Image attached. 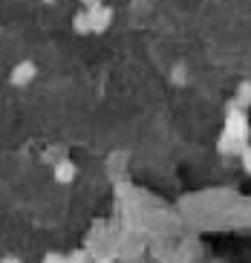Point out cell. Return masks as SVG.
Segmentation results:
<instances>
[{
	"label": "cell",
	"mask_w": 251,
	"mask_h": 263,
	"mask_svg": "<svg viewBox=\"0 0 251 263\" xmlns=\"http://www.w3.org/2000/svg\"><path fill=\"white\" fill-rule=\"evenodd\" d=\"M245 139H248V119H245L243 107H231L228 110V119H225V133L220 139V151L225 154H243Z\"/></svg>",
	"instance_id": "obj_1"
},
{
	"label": "cell",
	"mask_w": 251,
	"mask_h": 263,
	"mask_svg": "<svg viewBox=\"0 0 251 263\" xmlns=\"http://www.w3.org/2000/svg\"><path fill=\"white\" fill-rule=\"evenodd\" d=\"M0 263H23L21 257H15V255H6V257H0Z\"/></svg>",
	"instance_id": "obj_10"
},
{
	"label": "cell",
	"mask_w": 251,
	"mask_h": 263,
	"mask_svg": "<svg viewBox=\"0 0 251 263\" xmlns=\"http://www.w3.org/2000/svg\"><path fill=\"white\" fill-rule=\"evenodd\" d=\"M44 263H67V260H64L61 255H46V257H44Z\"/></svg>",
	"instance_id": "obj_9"
},
{
	"label": "cell",
	"mask_w": 251,
	"mask_h": 263,
	"mask_svg": "<svg viewBox=\"0 0 251 263\" xmlns=\"http://www.w3.org/2000/svg\"><path fill=\"white\" fill-rule=\"evenodd\" d=\"M170 81H173V84H185V67H182V64H176V67H173Z\"/></svg>",
	"instance_id": "obj_7"
},
{
	"label": "cell",
	"mask_w": 251,
	"mask_h": 263,
	"mask_svg": "<svg viewBox=\"0 0 251 263\" xmlns=\"http://www.w3.org/2000/svg\"><path fill=\"white\" fill-rule=\"evenodd\" d=\"M87 17H90V32H104L107 26L113 24V9H107L101 3V6L87 9Z\"/></svg>",
	"instance_id": "obj_3"
},
{
	"label": "cell",
	"mask_w": 251,
	"mask_h": 263,
	"mask_svg": "<svg viewBox=\"0 0 251 263\" xmlns=\"http://www.w3.org/2000/svg\"><path fill=\"white\" fill-rule=\"evenodd\" d=\"M72 29H75L78 35H90V17H87V9H81V12L72 15Z\"/></svg>",
	"instance_id": "obj_5"
},
{
	"label": "cell",
	"mask_w": 251,
	"mask_h": 263,
	"mask_svg": "<svg viewBox=\"0 0 251 263\" xmlns=\"http://www.w3.org/2000/svg\"><path fill=\"white\" fill-rule=\"evenodd\" d=\"M84 9H92V6H101V0H81Z\"/></svg>",
	"instance_id": "obj_11"
},
{
	"label": "cell",
	"mask_w": 251,
	"mask_h": 263,
	"mask_svg": "<svg viewBox=\"0 0 251 263\" xmlns=\"http://www.w3.org/2000/svg\"><path fill=\"white\" fill-rule=\"evenodd\" d=\"M35 78H38V64L29 61V58H23V61H17L15 67H12V72H9V84L12 87H29Z\"/></svg>",
	"instance_id": "obj_2"
},
{
	"label": "cell",
	"mask_w": 251,
	"mask_h": 263,
	"mask_svg": "<svg viewBox=\"0 0 251 263\" xmlns=\"http://www.w3.org/2000/svg\"><path fill=\"white\" fill-rule=\"evenodd\" d=\"M243 165H245V171L251 174V147H243Z\"/></svg>",
	"instance_id": "obj_8"
},
{
	"label": "cell",
	"mask_w": 251,
	"mask_h": 263,
	"mask_svg": "<svg viewBox=\"0 0 251 263\" xmlns=\"http://www.w3.org/2000/svg\"><path fill=\"white\" fill-rule=\"evenodd\" d=\"M245 104H251V81H243L237 90V107H245Z\"/></svg>",
	"instance_id": "obj_6"
},
{
	"label": "cell",
	"mask_w": 251,
	"mask_h": 263,
	"mask_svg": "<svg viewBox=\"0 0 251 263\" xmlns=\"http://www.w3.org/2000/svg\"><path fill=\"white\" fill-rule=\"evenodd\" d=\"M52 177H55V182H61V185L72 182V179L78 177L75 162H69V159H58V162H55V168H52Z\"/></svg>",
	"instance_id": "obj_4"
},
{
	"label": "cell",
	"mask_w": 251,
	"mask_h": 263,
	"mask_svg": "<svg viewBox=\"0 0 251 263\" xmlns=\"http://www.w3.org/2000/svg\"><path fill=\"white\" fill-rule=\"evenodd\" d=\"M101 263H110V260H101Z\"/></svg>",
	"instance_id": "obj_13"
},
{
	"label": "cell",
	"mask_w": 251,
	"mask_h": 263,
	"mask_svg": "<svg viewBox=\"0 0 251 263\" xmlns=\"http://www.w3.org/2000/svg\"><path fill=\"white\" fill-rule=\"evenodd\" d=\"M41 3H58V0H41Z\"/></svg>",
	"instance_id": "obj_12"
}]
</instances>
